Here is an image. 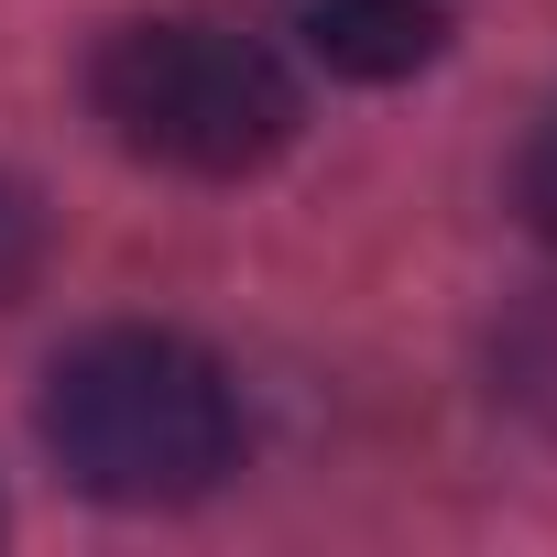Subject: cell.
Returning a JSON list of instances; mask_svg holds the SVG:
<instances>
[{
  "instance_id": "1",
  "label": "cell",
  "mask_w": 557,
  "mask_h": 557,
  "mask_svg": "<svg viewBox=\"0 0 557 557\" xmlns=\"http://www.w3.org/2000/svg\"><path fill=\"white\" fill-rule=\"evenodd\" d=\"M34 437L66 492H88L110 513H186L240 470L251 416H240V383L208 339L153 329V318H110L45 361Z\"/></svg>"
},
{
  "instance_id": "2",
  "label": "cell",
  "mask_w": 557,
  "mask_h": 557,
  "mask_svg": "<svg viewBox=\"0 0 557 557\" xmlns=\"http://www.w3.org/2000/svg\"><path fill=\"white\" fill-rule=\"evenodd\" d=\"M88 121L186 186H240L307 132V88L273 34L219 12H143L88 45Z\"/></svg>"
},
{
  "instance_id": "3",
  "label": "cell",
  "mask_w": 557,
  "mask_h": 557,
  "mask_svg": "<svg viewBox=\"0 0 557 557\" xmlns=\"http://www.w3.org/2000/svg\"><path fill=\"white\" fill-rule=\"evenodd\" d=\"M273 23L296 34L307 66H329L350 88H394V77H426L448 55L437 0H273Z\"/></svg>"
},
{
  "instance_id": "4",
  "label": "cell",
  "mask_w": 557,
  "mask_h": 557,
  "mask_svg": "<svg viewBox=\"0 0 557 557\" xmlns=\"http://www.w3.org/2000/svg\"><path fill=\"white\" fill-rule=\"evenodd\" d=\"M34 273H45V197L0 164V307H23Z\"/></svg>"
},
{
  "instance_id": "5",
  "label": "cell",
  "mask_w": 557,
  "mask_h": 557,
  "mask_svg": "<svg viewBox=\"0 0 557 557\" xmlns=\"http://www.w3.org/2000/svg\"><path fill=\"white\" fill-rule=\"evenodd\" d=\"M513 219L557 251V99L535 110V132H524V153H513Z\"/></svg>"
}]
</instances>
